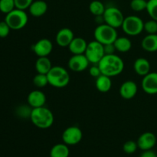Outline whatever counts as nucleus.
Here are the masks:
<instances>
[{
    "instance_id": "nucleus-1",
    "label": "nucleus",
    "mask_w": 157,
    "mask_h": 157,
    "mask_svg": "<svg viewBox=\"0 0 157 157\" xmlns=\"http://www.w3.org/2000/svg\"><path fill=\"white\" fill-rule=\"evenodd\" d=\"M98 64L101 74L110 78L121 75L124 69V61L116 54L105 55Z\"/></svg>"
},
{
    "instance_id": "nucleus-2",
    "label": "nucleus",
    "mask_w": 157,
    "mask_h": 157,
    "mask_svg": "<svg viewBox=\"0 0 157 157\" xmlns=\"http://www.w3.org/2000/svg\"><path fill=\"white\" fill-rule=\"evenodd\" d=\"M30 120L36 127L45 130L50 128L53 125L55 117L52 110L44 106L37 108H32Z\"/></svg>"
},
{
    "instance_id": "nucleus-3",
    "label": "nucleus",
    "mask_w": 157,
    "mask_h": 157,
    "mask_svg": "<svg viewBox=\"0 0 157 157\" xmlns=\"http://www.w3.org/2000/svg\"><path fill=\"white\" fill-rule=\"evenodd\" d=\"M48 84L56 88L65 87L70 82V75L67 71L61 66H53L47 74Z\"/></svg>"
},
{
    "instance_id": "nucleus-4",
    "label": "nucleus",
    "mask_w": 157,
    "mask_h": 157,
    "mask_svg": "<svg viewBox=\"0 0 157 157\" xmlns=\"http://www.w3.org/2000/svg\"><path fill=\"white\" fill-rule=\"evenodd\" d=\"M94 36L96 41H99L102 44H111L117 38L118 35L117 29L106 23L100 24L95 28Z\"/></svg>"
},
{
    "instance_id": "nucleus-5",
    "label": "nucleus",
    "mask_w": 157,
    "mask_h": 157,
    "mask_svg": "<svg viewBox=\"0 0 157 157\" xmlns=\"http://www.w3.org/2000/svg\"><path fill=\"white\" fill-rule=\"evenodd\" d=\"M5 21L12 30H20L27 25L29 16L25 10L15 9L6 15Z\"/></svg>"
},
{
    "instance_id": "nucleus-6",
    "label": "nucleus",
    "mask_w": 157,
    "mask_h": 157,
    "mask_svg": "<svg viewBox=\"0 0 157 157\" xmlns=\"http://www.w3.org/2000/svg\"><path fill=\"white\" fill-rule=\"evenodd\" d=\"M121 27L124 33L127 35L136 36L144 31V22L136 15H129L125 17Z\"/></svg>"
},
{
    "instance_id": "nucleus-7",
    "label": "nucleus",
    "mask_w": 157,
    "mask_h": 157,
    "mask_svg": "<svg viewBox=\"0 0 157 157\" xmlns=\"http://www.w3.org/2000/svg\"><path fill=\"white\" fill-rule=\"evenodd\" d=\"M103 18H104V23L117 29L122 26L125 17L118 8L110 6L106 8L105 12L103 15Z\"/></svg>"
},
{
    "instance_id": "nucleus-8",
    "label": "nucleus",
    "mask_w": 157,
    "mask_h": 157,
    "mask_svg": "<svg viewBox=\"0 0 157 157\" xmlns=\"http://www.w3.org/2000/svg\"><path fill=\"white\" fill-rule=\"evenodd\" d=\"M84 55L88 59L89 62L93 64H98L105 55L104 44L96 40L90 41L87 44Z\"/></svg>"
},
{
    "instance_id": "nucleus-9",
    "label": "nucleus",
    "mask_w": 157,
    "mask_h": 157,
    "mask_svg": "<svg viewBox=\"0 0 157 157\" xmlns=\"http://www.w3.org/2000/svg\"><path fill=\"white\" fill-rule=\"evenodd\" d=\"M63 143L67 146H75L79 144L83 137L81 129L76 126H71L64 130L62 133Z\"/></svg>"
},
{
    "instance_id": "nucleus-10",
    "label": "nucleus",
    "mask_w": 157,
    "mask_h": 157,
    "mask_svg": "<svg viewBox=\"0 0 157 157\" xmlns=\"http://www.w3.org/2000/svg\"><path fill=\"white\" fill-rule=\"evenodd\" d=\"M88 59L84 54L81 55H73L69 59L68 67L71 71L74 72H82L88 67L89 64Z\"/></svg>"
},
{
    "instance_id": "nucleus-11",
    "label": "nucleus",
    "mask_w": 157,
    "mask_h": 157,
    "mask_svg": "<svg viewBox=\"0 0 157 157\" xmlns=\"http://www.w3.org/2000/svg\"><path fill=\"white\" fill-rule=\"evenodd\" d=\"M32 50L38 57H48L53 50V44L48 38H41L32 46Z\"/></svg>"
},
{
    "instance_id": "nucleus-12",
    "label": "nucleus",
    "mask_w": 157,
    "mask_h": 157,
    "mask_svg": "<svg viewBox=\"0 0 157 157\" xmlns=\"http://www.w3.org/2000/svg\"><path fill=\"white\" fill-rule=\"evenodd\" d=\"M142 89L148 94H157V72H150L144 77L141 83Z\"/></svg>"
},
{
    "instance_id": "nucleus-13",
    "label": "nucleus",
    "mask_w": 157,
    "mask_h": 157,
    "mask_svg": "<svg viewBox=\"0 0 157 157\" xmlns=\"http://www.w3.org/2000/svg\"><path fill=\"white\" fill-rule=\"evenodd\" d=\"M156 136L152 132H145L142 133L138 138L137 145L138 148L141 150H152L156 144Z\"/></svg>"
},
{
    "instance_id": "nucleus-14",
    "label": "nucleus",
    "mask_w": 157,
    "mask_h": 157,
    "mask_svg": "<svg viewBox=\"0 0 157 157\" xmlns=\"http://www.w3.org/2000/svg\"><path fill=\"white\" fill-rule=\"evenodd\" d=\"M138 87L136 82L133 81H127L121 84L120 87V95L125 100L133 99L137 94Z\"/></svg>"
},
{
    "instance_id": "nucleus-15",
    "label": "nucleus",
    "mask_w": 157,
    "mask_h": 157,
    "mask_svg": "<svg viewBox=\"0 0 157 157\" xmlns=\"http://www.w3.org/2000/svg\"><path fill=\"white\" fill-rule=\"evenodd\" d=\"M27 102L32 108L44 107L46 103V96L41 90H32L28 95Z\"/></svg>"
},
{
    "instance_id": "nucleus-16",
    "label": "nucleus",
    "mask_w": 157,
    "mask_h": 157,
    "mask_svg": "<svg viewBox=\"0 0 157 157\" xmlns=\"http://www.w3.org/2000/svg\"><path fill=\"white\" fill-rule=\"evenodd\" d=\"M75 38L73 31L69 28H63L58 32L56 35V43L60 47H68L70 43Z\"/></svg>"
},
{
    "instance_id": "nucleus-17",
    "label": "nucleus",
    "mask_w": 157,
    "mask_h": 157,
    "mask_svg": "<svg viewBox=\"0 0 157 157\" xmlns=\"http://www.w3.org/2000/svg\"><path fill=\"white\" fill-rule=\"evenodd\" d=\"M87 44L84 38L81 37H75L68 45V49L72 55H81L85 53Z\"/></svg>"
},
{
    "instance_id": "nucleus-18",
    "label": "nucleus",
    "mask_w": 157,
    "mask_h": 157,
    "mask_svg": "<svg viewBox=\"0 0 157 157\" xmlns=\"http://www.w3.org/2000/svg\"><path fill=\"white\" fill-rule=\"evenodd\" d=\"M150 63L147 58H139L133 63V69L140 76L144 77L150 72Z\"/></svg>"
},
{
    "instance_id": "nucleus-19",
    "label": "nucleus",
    "mask_w": 157,
    "mask_h": 157,
    "mask_svg": "<svg viewBox=\"0 0 157 157\" xmlns=\"http://www.w3.org/2000/svg\"><path fill=\"white\" fill-rule=\"evenodd\" d=\"M29 12L34 17H41L44 15L48 11V4L43 0L33 1L30 7L29 8Z\"/></svg>"
},
{
    "instance_id": "nucleus-20",
    "label": "nucleus",
    "mask_w": 157,
    "mask_h": 157,
    "mask_svg": "<svg viewBox=\"0 0 157 157\" xmlns=\"http://www.w3.org/2000/svg\"><path fill=\"white\" fill-rule=\"evenodd\" d=\"M143 49L148 52H157V34L147 35L144 37L141 42Z\"/></svg>"
},
{
    "instance_id": "nucleus-21",
    "label": "nucleus",
    "mask_w": 157,
    "mask_h": 157,
    "mask_svg": "<svg viewBox=\"0 0 157 157\" xmlns=\"http://www.w3.org/2000/svg\"><path fill=\"white\" fill-rule=\"evenodd\" d=\"M95 86L98 90L101 93H107L110 91L112 87V81L110 77L104 75H101L96 78Z\"/></svg>"
},
{
    "instance_id": "nucleus-22",
    "label": "nucleus",
    "mask_w": 157,
    "mask_h": 157,
    "mask_svg": "<svg viewBox=\"0 0 157 157\" xmlns=\"http://www.w3.org/2000/svg\"><path fill=\"white\" fill-rule=\"evenodd\" d=\"M35 70L38 73L47 75L52 68V61L48 57H38L35 62Z\"/></svg>"
},
{
    "instance_id": "nucleus-23",
    "label": "nucleus",
    "mask_w": 157,
    "mask_h": 157,
    "mask_svg": "<svg viewBox=\"0 0 157 157\" xmlns=\"http://www.w3.org/2000/svg\"><path fill=\"white\" fill-rule=\"evenodd\" d=\"M70 155L68 146L65 144H57L52 147L50 157H68Z\"/></svg>"
},
{
    "instance_id": "nucleus-24",
    "label": "nucleus",
    "mask_w": 157,
    "mask_h": 157,
    "mask_svg": "<svg viewBox=\"0 0 157 157\" xmlns=\"http://www.w3.org/2000/svg\"><path fill=\"white\" fill-rule=\"evenodd\" d=\"M115 48L117 52L125 53L129 52L132 48V42L127 37H117L113 42Z\"/></svg>"
},
{
    "instance_id": "nucleus-25",
    "label": "nucleus",
    "mask_w": 157,
    "mask_h": 157,
    "mask_svg": "<svg viewBox=\"0 0 157 157\" xmlns=\"http://www.w3.org/2000/svg\"><path fill=\"white\" fill-rule=\"evenodd\" d=\"M105 6L104 3L98 0H94L89 5V11L94 16H101L105 12Z\"/></svg>"
},
{
    "instance_id": "nucleus-26",
    "label": "nucleus",
    "mask_w": 157,
    "mask_h": 157,
    "mask_svg": "<svg viewBox=\"0 0 157 157\" xmlns=\"http://www.w3.org/2000/svg\"><path fill=\"white\" fill-rule=\"evenodd\" d=\"M15 8V0H0V12L7 15Z\"/></svg>"
},
{
    "instance_id": "nucleus-27",
    "label": "nucleus",
    "mask_w": 157,
    "mask_h": 157,
    "mask_svg": "<svg viewBox=\"0 0 157 157\" xmlns=\"http://www.w3.org/2000/svg\"><path fill=\"white\" fill-rule=\"evenodd\" d=\"M33 84L38 88L44 87L48 84V79L47 75L38 73L33 78Z\"/></svg>"
},
{
    "instance_id": "nucleus-28",
    "label": "nucleus",
    "mask_w": 157,
    "mask_h": 157,
    "mask_svg": "<svg viewBox=\"0 0 157 157\" xmlns=\"http://www.w3.org/2000/svg\"><path fill=\"white\" fill-rule=\"evenodd\" d=\"M146 10L152 19L157 21V0H148Z\"/></svg>"
},
{
    "instance_id": "nucleus-29",
    "label": "nucleus",
    "mask_w": 157,
    "mask_h": 157,
    "mask_svg": "<svg viewBox=\"0 0 157 157\" xmlns=\"http://www.w3.org/2000/svg\"><path fill=\"white\" fill-rule=\"evenodd\" d=\"M147 0H132L130 2V8L135 12H142L147 9Z\"/></svg>"
},
{
    "instance_id": "nucleus-30",
    "label": "nucleus",
    "mask_w": 157,
    "mask_h": 157,
    "mask_svg": "<svg viewBox=\"0 0 157 157\" xmlns=\"http://www.w3.org/2000/svg\"><path fill=\"white\" fill-rule=\"evenodd\" d=\"M144 31H145L147 34H157V21L156 20H149L144 22Z\"/></svg>"
},
{
    "instance_id": "nucleus-31",
    "label": "nucleus",
    "mask_w": 157,
    "mask_h": 157,
    "mask_svg": "<svg viewBox=\"0 0 157 157\" xmlns=\"http://www.w3.org/2000/svg\"><path fill=\"white\" fill-rule=\"evenodd\" d=\"M138 149L137 143L133 140H128L123 146V150L127 154H133Z\"/></svg>"
},
{
    "instance_id": "nucleus-32",
    "label": "nucleus",
    "mask_w": 157,
    "mask_h": 157,
    "mask_svg": "<svg viewBox=\"0 0 157 157\" xmlns=\"http://www.w3.org/2000/svg\"><path fill=\"white\" fill-rule=\"evenodd\" d=\"M32 108L30 106H20L17 108L16 113L18 117L21 118H30Z\"/></svg>"
},
{
    "instance_id": "nucleus-33",
    "label": "nucleus",
    "mask_w": 157,
    "mask_h": 157,
    "mask_svg": "<svg viewBox=\"0 0 157 157\" xmlns=\"http://www.w3.org/2000/svg\"><path fill=\"white\" fill-rule=\"evenodd\" d=\"M34 0H15V8L21 10H25L29 9Z\"/></svg>"
},
{
    "instance_id": "nucleus-34",
    "label": "nucleus",
    "mask_w": 157,
    "mask_h": 157,
    "mask_svg": "<svg viewBox=\"0 0 157 157\" xmlns=\"http://www.w3.org/2000/svg\"><path fill=\"white\" fill-rule=\"evenodd\" d=\"M10 27L6 21H0V38H6L10 33Z\"/></svg>"
},
{
    "instance_id": "nucleus-35",
    "label": "nucleus",
    "mask_w": 157,
    "mask_h": 157,
    "mask_svg": "<svg viewBox=\"0 0 157 157\" xmlns=\"http://www.w3.org/2000/svg\"><path fill=\"white\" fill-rule=\"evenodd\" d=\"M89 74H90V76H92L93 78H97L98 77H99L100 75H102L98 64H94L92 67H90V69H89Z\"/></svg>"
},
{
    "instance_id": "nucleus-36",
    "label": "nucleus",
    "mask_w": 157,
    "mask_h": 157,
    "mask_svg": "<svg viewBox=\"0 0 157 157\" xmlns=\"http://www.w3.org/2000/svg\"><path fill=\"white\" fill-rule=\"evenodd\" d=\"M104 48L105 55H113V54H115V52L117 51L116 48H115V46L114 44H113V43L104 44Z\"/></svg>"
},
{
    "instance_id": "nucleus-37",
    "label": "nucleus",
    "mask_w": 157,
    "mask_h": 157,
    "mask_svg": "<svg viewBox=\"0 0 157 157\" xmlns=\"http://www.w3.org/2000/svg\"><path fill=\"white\" fill-rule=\"evenodd\" d=\"M140 157H157V154L152 150H144Z\"/></svg>"
}]
</instances>
